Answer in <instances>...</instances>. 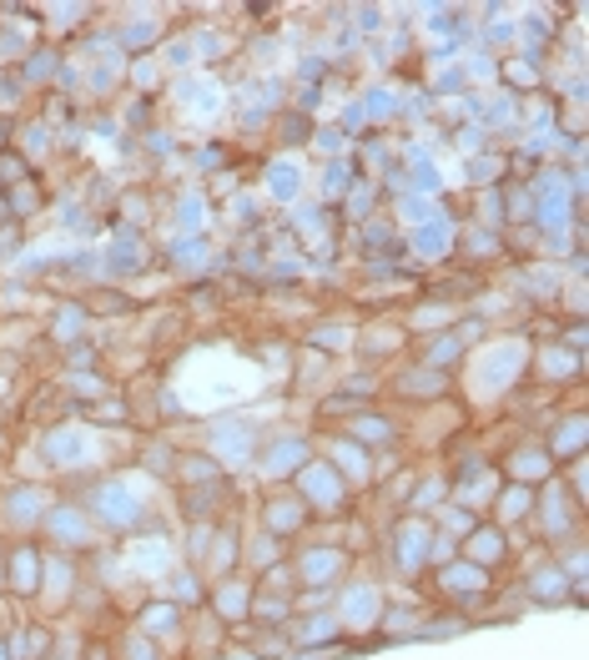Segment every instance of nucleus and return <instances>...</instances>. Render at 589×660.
<instances>
[{
    "instance_id": "obj_3",
    "label": "nucleus",
    "mask_w": 589,
    "mask_h": 660,
    "mask_svg": "<svg viewBox=\"0 0 589 660\" xmlns=\"http://www.w3.org/2000/svg\"><path fill=\"white\" fill-rule=\"evenodd\" d=\"M36 539H41V549H50V555H71V560H91V555L106 545V535L96 530V520L86 514L81 499H56V504L46 510V520H41Z\"/></svg>"
},
{
    "instance_id": "obj_9",
    "label": "nucleus",
    "mask_w": 589,
    "mask_h": 660,
    "mask_svg": "<svg viewBox=\"0 0 589 660\" xmlns=\"http://www.w3.org/2000/svg\"><path fill=\"white\" fill-rule=\"evenodd\" d=\"M428 530L434 524L418 514H393L383 530V555H389V574H399L403 585H418L428 574Z\"/></svg>"
},
{
    "instance_id": "obj_8",
    "label": "nucleus",
    "mask_w": 589,
    "mask_h": 660,
    "mask_svg": "<svg viewBox=\"0 0 589 660\" xmlns=\"http://www.w3.org/2000/svg\"><path fill=\"white\" fill-rule=\"evenodd\" d=\"M292 494L308 504V514H313V524H333V520H348L353 514V494H348V485H343L338 474L327 469L323 459H308L298 469V479H292Z\"/></svg>"
},
{
    "instance_id": "obj_34",
    "label": "nucleus",
    "mask_w": 589,
    "mask_h": 660,
    "mask_svg": "<svg viewBox=\"0 0 589 660\" xmlns=\"http://www.w3.org/2000/svg\"><path fill=\"white\" fill-rule=\"evenodd\" d=\"M302 349L308 353H323V359H338V353H353L358 349V323L353 318H313V323L302 328Z\"/></svg>"
},
{
    "instance_id": "obj_46",
    "label": "nucleus",
    "mask_w": 589,
    "mask_h": 660,
    "mask_svg": "<svg viewBox=\"0 0 589 660\" xmlns=\"http://www.w3.org/2000/svg\"><path fill=\"white\" fill-rule=\"evenodd\" d=\"M176 454H182V448H176L166 434H151L147 444L137 448V469H141V474H151V479H162V485H172Z\"/></svg>"
},
{
    "instance_id": "obj_39",
    "label": "nucleus",
    "mask_w": 589,
    "mask_h": 660,
    "mask_svg": "<svg viewBox=\"0 0 589 660\" xmlns=\"http://www.w3.org/2000/svg\"><path fill=\"white\" fill-rule=\"evenodd\" d=\"M529 514H534V489H529V485H509V479H504L484 520H494L499 530H509V535H515V530H529Z\"/></svg>"
},
{
    "instance_id": "obj_53",
    "label": "nucleus",
    "mask_w": 589,
    "mask_h": 660,
    "mask_svg": "<svg viewBox=\"0 0 589 660\" xmlns=\"http://www.w3.org/2000/svg\"><path fill=\"white\" fill-rule=\"evenodd\" d=\"M11 132H15V122H11V116H0V157L11 151Z\"/></svg>"
},
{
    "instance_id": "obj_47",
    "label": "nucleus",
    "mask_w": 589,
    "mask_h": 660,
    "mask_svg": "<svg viewBox=\"0 0 589 660\" xmlns=\"http://www.w3.org/2000/svg\"><path fill=\"white\" fill-rule=\"evenodd\" d=\"M106 646H112V660H166V650L151 636H141L137 625H122L116 636H106Z\"/></svg>"
},
{
    "instance_id": "obj_20",
    "label": "nucleus",
    "mask_w": 589,
    "mask_h": 660,
    "mask_svg": "<svg viewBox=\"0 0 589 660\" xmlns=\"http://www.w3.org/2000/svg\"><path fill=\"white\" fill-rule=\"evenodd\" d=\"M112 31H116V46H122V56H151V50H157L166 36H172L176 25H172V15H166V11L137 5V11L116 15Z\"/></svg>"
},
{
    "instance_id": "obj_55",
    "label": "nucleus",
    "mask_w": 589,
    "mask_h": 660,
    "mask_svg": "<svg viewBox=\"0 0 589 660\" xmlns=\"http://www.w3.org/2000/svg\"><path fill=\"white\" fill-rule=\"evenodd\" d=\"M0 660H11V650H5V636H0Z\"/></svg>"
},
{
    "instance_id": "obj_19",
    "label": "nucleus",
    "mask_w": 589,
    "mask_h": 660,
    "mask_svg": "<svg viewBox=\"0 0 589 660\" xmlns=\"http://www.w3.org/2000/svg\"><path fill=\"white\" fill-rule=\"evenodd\" d=\"M509 287L524 298V308H554V318H559V303H565V273H559V262H550V258L519 262L515 273H509Z\"/></svg>"
},
{
    "instance_id": "obj_38",
    "label": "nucleus",
    "mask_w": 589,
    "mask_h": 660,
    "mask_svg": "<svg viewBox=\"0 0 589 660\" xmlns=\"http://www.w3.org/2000/svg\"><path fill=\"white\" fill-rule=\"evenodd\" d=\"M313 172H317L313 182H317V202H323V207H338V202L363 182L358 162H353V151L348 157H333V162H313Z\"/></svg>"
},
{
    "instance_id": "obj_27",
    "label": "nucleus",
    "mask_w": 589,
    "mask_h": 660,
    "mask_svg": "<svg viewBox=\"0 0 589 660\" xmlns=\"http://www.w3.org/2000/svg\"><path fill=\"white\" fill-rule=\"evenodd\" d=\"M141 630V636H151L162 650H176L182 640H187V611L182 605H172L166 595H151V600H141V611H137V621H131Z\"/></svg>"
},
{
    "instance_id": "obj_54",
    "label": "nucleus",
    "mask_w": 589,
    "mask_h": 660,
    "mask_svg": "<svg viewBox=\"0 0 589 660\" xmlns=\"http://www.w3.org/2000/svg\"><path fill=\"white\" fill-rule=\"evenodd\" d=\"M5 454H11V439H5V434H0V459H5Z\"/></svg>"
},
{
    "instance_id": "obj_21",
    "label": "nucleus",
    "mask_w": 589,
    "mask_h": 660,
    "mask_svg": "<svg viewBox=\"0 0 589 660\" xmlns=\"http://www.w3.org/2000/svg\"><path fill=\"white\" fill-rule=\"evenodd\" d=\"M579 378H585V353H569L565 343H550V338H540L529 349V384L559 394V388L579 384Z\"/></svg>"
},
{
    "instance_id": "obj_45",
    "label": "nucleus",
    "mask_w": 589,
    "mask_h": 660,
    "mask_svg": "<svg viewBox=\"0 0 589 660\" xmlns=\"http://www.w3.org/2000/svg\"><path fill=\"white\" fill-rule=\"evenodd\" d=\"M5 197V207H11V223H31V217H41L46 213V187H41V177H25V182H15V187H5L0 192Z\"/></svg>"
},
{
    "instance_id": "obj_36",
    "label": "nucleus",
    "mask_w": 589,
    "mask_h": 660,
    "mask_svg": "<svg viewBox=\"0 0 589 660\" xmlns=\"http://www.w3.org/2000/svg\"><path fill=\"white\" fill-rule=\"evenodd\" d=\"M464 359H469V343L453 333V328L414 338V363H424V368H434V374H453V368H464Z\"/></svg>"
},
{
    "instance_id": "obj_35",
    "label": "nucleus",
    "mask_w": 589,
    "mask_h": 660,
    "mask_svg": "<svg viewBox=\"0 0 589 660\" xmlns=\"http://www.w3.org/2000/svg\"><path fill=\"white\" fill-rule=\"evenodd\" d=\"M11 151L21 157L31 172H41V167L56 157V132H50L41 116H15V132H11Z\"/></svg>"
},
{
    "instance_id": "obj_25",
    "label": "nucleus",
    "mask_w": 589,
    "mask_h": 660,
    "mask_svg": "<svg viewBox=\"0 0 589 660\" xmlns=\"http://www.w3.org/2000/svg\"><path fill=\"white\" fill-rule=\"evenodd\" d=\"M544 454H550V464L559 469V464L569 459H585L589 454V413L585 409H569V413H554L550 429L540 434Z\"/></svg>"
},
{
    "instance_id": "obj_51",
    "label": "nucleus",
    "mask_w": 589,
    "mask_h": 660,
    "mask_svg": "<svg viewBox=\"0 0 589 660\" xmlns=\"http://www.w3.org/2000/svg\"><path fill=\"white\" fill-rule=\"evenodd\" d=\"M348 25L363 41H378L383 36V25H389V5H368V0H358V5H348Z\"/></svg>"
},
{
    "instance_id": "obj_4",
    "label": "nucleus",
    "mask_w": 589,
    "mask_h": 660,
    "mask_svg": "<svg viewBox=\"0 0 589 660\" xmlns=\"http://www.w3.org/2000/svg\"><path fill=\"white\" fill-rule=\"evenodd\" d=\"M529 530H534V539H540L544 549H565L569 539H585V510H579L575 499L565 494V485H559V474L554 479H544L540 489H534V514H529Z\"/></svg>"
},
{
    "instance_id": "obj_14",
    "label": "nucleus",
    "mask_w": 589,
    "mask_h": 660,
    "mask_svg": "<svg viewBox=\"0 0 589 660\" xmlns=\"http://www.w3.org/2000/svg\"><path fill=\"white\" fill-rule=\"evenodd\" d=\"M317 459H323L327 469L348 485V494H363V489L378 485V454H373V448H363L358 439H348V434H323Z\"/></svg>"
},
{
    "instance_id": "obj_29",
    "label": "nucleus",
    "mask_w": 589,
    "mask_h": 660,
    "mask_svg": "<svg viewBox=\"0 0 589 660\" xmlns=\"http://www.w3.org/2000/svg\"><path fill=\"white\" fill-rule=\"evenodd\" d=\"M162 217H172V237H207L217 207H212V197H207L197 182H182V187L172 192V202H166Z\"/></svg>"
},
{
    "instance_id": "obj_37",
    "label": "nucleus",
    "mask_w": 589,
    "mask_h": 660,
    "mask_svg": "<svg viewBox=\"0 0 589 660\" xmlns=\"http://www.w3.org/2000/svg\"><path fill=\"white\" fill-rule=\"evenodd\" d=\"M343 434L358 439V444L373 448V454H383V448H393L403 439V419H393V413H383V409H363V413H353Z\"/></svg>"
},
{
    "instance_id": "obj_13",
    "label": "nucleus",
    "mask_w": 589,
    "mask_h": 660,
    "mask_svg": "<svg viewBox=\"0 0 589 660\" xmlns=\"http://www.w3.org/2000/svg\"><path fill=\"white\" fill-rule=\"evenodd\" d=\"M308 187H313V162H308V157L273 151L263 162V172H257V192H263V202L277 207V213H292V207L308 197Z\"/></svg>"
},
{
    "instance_id": "obj_49",
    "label": "nucleus",
    "mask_w": 589,
    "mask_h": 660,
    "mask_svg": "<svg viewBox=\"0 0 589 660\" xmlns=\"http://www.w3.org/2000/svg\"><path fill=\"white\" fill-rule=\"evenodd\" d=\"M408 172V192L428 202H443L449 197V182H443V167L439 162H424V167H403Z\"/></svg>"
},
{
    "instance_id": "obj_7",
    "label": "nucleus",
    "mask_w": 589,
    "mask_h": 660,
    "mask_svg": "<svg viewBox=\"0 0 589 660\" xmlns=\"http://www.w3.org/2000/svg\"><path fill=\"white\" fill-rule=\"evenodd\" d=\"M428 580H434V595L449 605V611H478V605H489L494 595H499V585H494L489 570H478L474 560H464V555H453V560H443L439 570H428Z\"/></svg>"
},
{
    "instance_id": "obj_50",
    "label": "nucleus",
    "mask_w": 589,
    "mask_h": 660,
    "mask_svg": "<svg viewBox=\"0 0 589 660\" xmlns=\"http://www.w3.org/2000/svg\"><path fill=\"white\" fill-rule=\"evenodd\" d=\"M443 147H453V151H459V157L469 162V157H478V151H489L494 137H489V132H484L478 122H464V126H453L449 137H443Z\"/></svg>"
},
{
    "instance_id": "obj_31",
    "label": "nucleus",
    "mask_w": 589,
    "mask_h": 660,
    "mask_svg": "<svg viewBox=\"0 0 589 660\" xmlns=\"http://www.w3.org/2000/svg\"><path fill=\"white\" fill-rule=\"evenodd\" d=\"M282 636H288L292 650H338L343 640H348L333 611H298L288 621V630H282Z\"/></svg>"
},
{
    "instance_id": "obj_18",
    "label": "nucleus",
    "mask_w": 589,
    "mask_h": 660,
    "mask_svg": "<svg viewBox=\"0 0 589 660\" xmlns=\"http://www.w3.org/2000/svg\"><path fill=\"white\" fill-rule=\"evenodd\" d=\"M41 574H46V549H41V539H11V545H5V574H0V590L25 605V600L41 595Z\"/></svg>"
},
{
    "instance_id": "obj_40",
    "label": "nucleus",
    "mask_w": 589,
    "mask_h": 660,
    "mask_svg": "<svg viewBox=\"0 0 589 660\" xmlns=\"http://www.w3.org/2000/svg\"><path fill=\"white\" fill-rule=\"evenodd\" d=\"M46 338L56 343V349H76V343H86L91 338V312L81 298H61L56 303V312H50L46 323Z\"/></svg>"
},
{
    "instance_id": "obj_17",
    "label": "nucleus",
    "mask_w": 589,
    "mask_h": 660,
    "mask_svg": "<svg viewBox=\"0 0 589 660\" xmlns=\"http://www.w3.org/2000/svg\"><path fill=\"white\" fill-rule=\"evenodd\" d=\"M50 504H56V494H50L46 485L21 479V485H11L5 499H0V520H5V530H11L15 539H36V530H41Z\"/></svg>"
},
{
    "instance_id": "obj_48",
    "label": "nucleus",
    "mask_w": 589,
    "mask_h": 660,
    "mask_svg": "<svg viewBox=\"0 0 589 660\" xmlns=\"http://www.w3.org/2000/svg\"><path fill=\"white\" fill-rule=\"evenodd\" d=\"M353 141L343 137V126L333 122V116H323V122L313 126V141H308V157L313 162H333V157H348Z\"/></svg>"
},
{
    "instance_id": "obj_5",
    "label": "nucleus",
    "mask_w": 589,
    "mask_h": 660,
    "mask_svg": "<svg viewBox=\"0 0 589 660\" xmlns=\"http://www.w3.org/2000/svg\"><path fill=\"white\" fill-rule=\"evenodd\" d=\"M317 454V439L302 434V429H273V434L257 444V454H252L247 469L263 479L267 489H288L292 479H298V469Z\"/></svg>"
},
{
    "instance_id": "obj_43",
    "label": "nucleus",
    "mask_w": 589,
    "mask_h": 660,
    "mask_svg": "<svg viewBox=\"0 0 589 660\" xmlns=\"http://www.w3.org/2000/svg\"><path fill=\"white\" fill-rule=\"evenodd\" d=\"M157 595H166L172 605H182V611L192 615V611H201V605H207V580H201V570H192V565H172Z\"/></svg>"
},
{
    "instance_id": "obj_56",
    "label": "nucleus",
    "mask_w": 589,
    "mask_h": 660,
    "mask_svg": "<svg viewBox=\"0 0 589 660\" xmlns=\"http://www.w3.org/2000/svg\"><path fill=\"white\" fill-rule=\"evenodd\" d=\"M0 574H5V545H0Z\"/></svg>"
},
{
    "instance_id": "obj_44",
    "label": "nucleus",
    "mask_w": 589,
    "mask_h": 660,
    "mask_svg": "<svg viewBox=\"0 0 589 660\" xmlns=\"http://www.w3.org/2000/svg\"><path fill=\"white\" fill-rule=\"evenodd\" d=\"M288 555H292V545H282V539H273V535H263V530H252V535L242 539V574H263L267 565L288 560Z\"/></svg>"
},
{
    "instance_id": "obj_42",
    "label": "nucleus",
    "mask_w": 589,
    "mask_h": 660,
    "mask_svg": "<svg viewBox=\"0 0 589 660\" xmlns=\"http://www.w3.org/2000/svg\"><path fill=\"white\" fill-rule=\"evenodd\" d=\"M61 46H50V41H36L31 46V56H25L21 66H15V76L25 81V91H50L56 87V71H61Z\"/></svg>"
},
{
    "instance_id": "obj_33",
    "label": "nucleus",
    "mask_w": 589,
    "mask_h": 660,
    "mask_svg": "<svg viewBox=\"0 0 589 660\" xmlns=\"http://www.w3.org/2000/svg\"><path fill=\"white\" fill-rule=\"evenodd\" d=\"M81 585H86V580H81V560H71V555H50L46 549V574H41V595L36 600H46L50 611H71V600H76Z\"/></svg>"
},
{
    "instance_id": "obj_32",
    "label": "nucleus",
    "mask_w": 589,
    "mask_h": 660,
    "mask_svg": "<svg viewBox=\"0 0 589 660\" xmlns=\"http://www.w3.org/2000/svg\"><path fill=\"white\" fill-rule=\"evenodd\" d=\"M353 96L363 101V116H368L373 132L399 126V116H403V81H399V76H378V81H368V87L353 91Z\"/></svg>"
},
{
    "instance_id": "obj_12",
    "label": "nucleus",
    "mask_w": 589,
    "mask_h": 660,
    "mask_svg": "<svg viewBox=\"0 0 589 660\" xmlns=\"http://www.w3.org/2000/svg\"><path fill=\"white\" fill-rule=\"evenodd\" d=\"M383 605H389V585H383V580H368V574H348L338 585V595H333V615H338L348 640H358L363 630H378Z\"/></svg>"
},
{
    "instance_id": "obj_24",
    "label": "nucleus",
    "mask_w": 589,
    "mask_h": 660,
    "mask_svg": "<svg viewBox=\"0 0 589 660\" xmlns=\"http://www.w3.org/2000/svg\"><path fill=\"white\" fill-rule=\"evenodd\" d=\"M453 242H459V223L453 217H434L424 227L403 232V252L424 268H453Z\"/></svg>"
},
{
    "instance_id": "obj_11",
    "label": "nucleus",
    "mask_w": 589,
    "mask_h": 660,
    "mask_svg": "<svg viewBox=\"0 0 589 660\" xmlns=\"http://www.w3.org/2000/svg\"><path fill=\"white\" fill-rule=\"evenodd\" d=\"M96 262H101V283L106 287H122V283H131V277L151 273V232L112 223L106 227V242H101V252H96Z\"/></svg>"
},
{
    "instance_id": "obj_2",
    "label": "nucleus",
    "mask_w": 589,
    "mask_h": 660,
    "mask_svg": "<svg viewBox=\"0 0 589 660\" xmlns=\"http://www.w3.org/2000/svg\"><path fill=\"white\" fill-rule=\"evenodd\" d=\"M71 499H81L96 530L112 539H131L151 530V499H141L126 474H91V479L71 485Z\"/></svg>"
},
{
    "instance_id": "obj_57",
    "label": "nucleus",
    "mask_w": 589,
    "mask_h": 660,
    "mask_svg": "<svg viewBox=\"0 0 589 660\" xmlns=\"http://www.w3.org/2000/svg\"><path fill=\"white\" fill-rule=\"evenodd\" d=\"M0 192H5V177H0Z\"/></svg>"
},
{
    "instance_id": "obj_22",
    "label": "nucleus",
    "mask_w": 589,
    "mask_h": 660,
    "mask_svg": "<svg viewBox=\"0 0 589 660\" xmlns=\"http://www.w3.org/2000/svg\"><path fill=\"white\" fill-rule=\"evenodd\" d=\"M252 574H227V580H212V585H207V605H201V611L212 615L217 625H222L227 636H232V630H242V625H247V611H252Z\"/></svg>"
},
{
    "instance_id": "obj_23",
    "label": "nucleus",
    "mask_w": 589,
    "mask_h": 660,
    "mask_svg": "<svg viewBox=\"0 0 589 660\" xmlns=\"http://www.w3.org/2000/svg\"><path fill=\"white\" fill-rule=\"evenodd\" d=\"M499 474L509 479V485H529V489H540L544 479H554V464H550V454H544V444H540V434H519L515 444L504 448L499 459Z\"/></svg>"
},
{
    "instance_id": "obj_15",
    "label": "nucleus",
    "mask_w": 589,
    "mask_h": 660,
    "mask_svg": "<svg viewBox=\"0 0 589 660\" xmlns=\"http://www.w3.org/2000/svg\"><path fill=\"white\" fill-rule=\"evenodd\" d=\"M575 585L565 570H559V560L554 555H544V560H534L529 570H519V595H524V605H534V611H559V605H575Z\"/></svg>"
},
{
    "instance_id": "obj_1",
    "label": "nucleus",
    "mask_w": 589,
    "mask_h": 660,
    "mask_svg": "<svg viewBox=\"0 0 589 660\" xmlns=\"http://www.w3.org/2000/svg\"><path fill=\"white\" fill-rule=\"evenodd\" d=\"M529 333H489L478 349H469L464 374H469V399L474 403H509L515 388L529 384Z\"/></svg>"
},
{
    "instance_id": "obj_52",
    "label": "nucleus",
    "mask_w": 589,
    "mask_h": 660,
    "mask_svg": "<svg viewBox=\"0 0 589 660\" xmlns=\"http://www.w3.org/2000/svg\"><path fill=\"white\" fill-rule=\"evenodd\" d=\"M474 524H478V514L459 510V504H443V510L434 514V530H443V535H453V539H464Z\"/></svg>"
},
{
    "instance_id": "obj_26",
    "label": "nucleus",
    "mask_w": 589,
    "mask_h": 660,
    "mask_svg": "<svg viewBox=\"0 0 589 660\" xmlns=\"http://www.w3.org/2000/svg\"><path fill=\"white\" fill-rule=\"evenodd\" d=\"M162 268H166V273H176L182 283H201V277H212V268H217L212 237H166V242H162Z\"/></svg>"
},
{
    "instance_id": "obj_16",
    "label": "nucleus",
    "mask_w": 589,
    "mask_h": 660,
    "mask_svg": "<svg viewBox=\"0 0 589 660\" xmlns=\"http://www.w3.org/2000/svg\"><path fill=\"white\" fill-rule=\"evenodd\" d=\"M257 530L282 539V545H298V539L313 530V514H308V504H302L292 489H267L263 510H257Z\"/></svg>"
},
{
    "instance_id": "obj_6",
    "label": "nucleus",
    "mask_w": 589,
    "mask_h": 660,
    "mask_svg": "<svg viewBox=\"0 0 589 660\" xmlns=\"http://www.w3.org/2000/svg\"><path fill=\"white\" fill-rule=\"evenodd\" d=\"M267 439V429L252 419V413H217L201 424V454H212L227 474L232 469H247L257 444Z\"/></svg>"
},
{
    "instance_id": "obj_28",
    "label": "nucleus",
    "mask_w": 589,
    "mask_h": 660,
    "mask_svg": "<svg viewBox=\"0 0 589 660\" xmlns=\"http://www.w3.org/2000/svg\"><path fill=\"white\" fill-rule=\"evenodd\" d=\"M383 394H393V399H403V403H439L453 394V378L434 374L424 363H403L393 378H383Z\"/></svg>"
},
{
    "instance_id": "obj_30",
    "label": "nucleus",
    "mask_w": 589,
    "mask_h": 660,
    "mask_svg": "<svg viewBox=\"0 0 589 660\" xmlns=\"http://www.w3.org/2000/svg\"><path fill=\"white\" fill-rule=\"evenodd\" d=\"M459 555H464V560H474L478 570H499V565H509L515 560V535H509V530H499V524L494 520H478L474 530H469L464 539H459Z\"/></svg>"
},
{
    "instance_id": "obj_10",
    "label": "nucleus",
    "mask_w": 589,
    "mask_h": 660,
    "mask_svg": "<svg viewBox=\"0 0 589 660\" xmlns=\"http://www.w3.org/2000/svg\"><path fill=\"white\" fill-rule=\"evenodd\" d=\"M292 574H298V590H338L353 574V549L338 539H298L292 545Z\"/></svg>"
},
{
    "instance_id": "obj_41",
    "label": "nucleus",
    "mask_w": 589,
    "mask_h": 660,
    "mask_svg": "<svg viewBox=\"0 0 589 660\" xmlns=\"http://www.w3.org/2000/svg\"><path fill=\"white\" fill-rule=\"evenodd\" d=\"M509 177H515L509 151L489 147V151H478V157L464 162V192H489V187H499V182H509Z\"/></svg>"
}]
</instances>
